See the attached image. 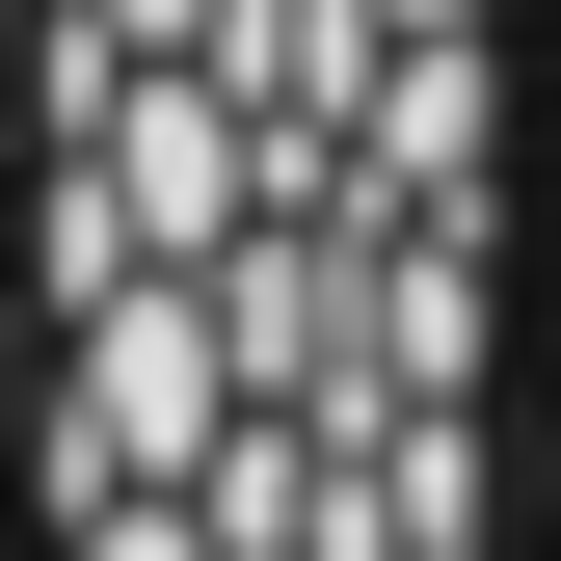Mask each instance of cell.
<instances>
[{"label": "cell", "instance_id": "7a4b0ae2", "mask_svg": "<svg viewBox=\"0 0 561 561\" xmlns=\"http://www.w3.org/2000/svg\"><path fill=\"white\" fill-rule=\"evenodd\" d=\"M535 535H561V428H535Z\"/></svg>", "mask_w": 561, "mask_h": 561}, {"label": "cell", "instance_id": "6da1fadb", "mask_svg": "<svg viewBox=\"0 0 561 561\" xmlns=\"http://www.w3.org/2000/svg\"><path fill=\"white\" fill-rule=\"evenodd\" d=\"M241 561H401V535H241Z\"/></svg>", "mask_w": 561, "mask_h": 561}, {"label": "cell", "instance_id": "3957f363", "mask_svg": "<svg viewBox=\"0 0 561 561\" xmlns=\"http://www.w3.org/2000/svg\"><path fill=\"white\" fill-rule=\"evenodd\" d=\"M401 27H455V0H401Z\"/></svg>", "mask_w": 561, "mask_h": 561}]
</instances>
